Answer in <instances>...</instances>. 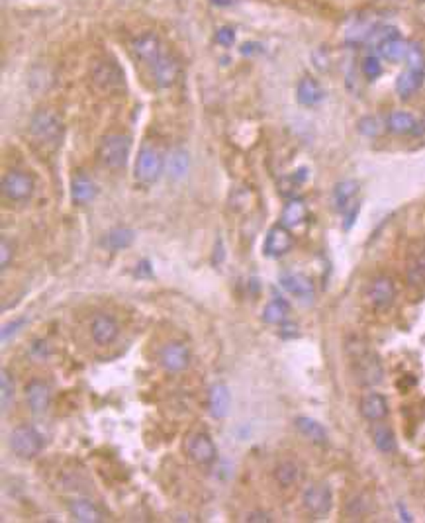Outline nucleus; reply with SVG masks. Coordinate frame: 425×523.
Listing matches in <instances>:
<instances>
[{"label":"nucleus","instance_id":"f257e3e1","mask_svg":"<svg viewBox=\"0 0 425 523\" xmlns=\"http://www.w3.org/2000/svg\"><path fill=\"white\" fill-rule=\"evenodd\" d=\"M347 353L353 363V374L356 382L363 386H376L382 382L384 367L378 355L370 351L367 343L356 339L355 343L347 345Z\"/></svg>","mask_w":425,"mask_h":523},{"label":"nucleus","instance_id":"f03ea898","mask_svg":"<svg viewBox=\"0 0 425 523\" xmlns=\"http://www.w3.org/2000/svg\"><path fill=\"white\" fill-rule=\"evenodd\" d=\"M130 151H132V139L123 134H108L98 143L96 157H98L100 165L116 171L125 165Z\"/></svg>","mask_w":425,"mask_h":523},{"label":"nucleus","instance_id":"7ed1b4c3","mask_svg":"<svg viewBox=\"0 0 425 523\" xmlns=\"http://www.w3.org/2000/svg\"><path fill=\"white\" fill-rule=\"evenodd\" d=\"M63 134L61 120L51 110H40L32 116L29 122V136L41 145H59V139Z\"/></svg>","mask_w":425,"mask_h":523},{"label":"nucleus","instance_id":"20e7f679","mask_svg":"<svg viewBox=\"0 0 425 523\" xmlns=\"http://www.w3.org/2000/svg\"><path fill=\"white\" fill-rule=\"evenodd\" d=\"M10 449L20 459H34L43 449V437L34 426H18L10 433Z\"/></svg>","mask_w":425,"mask_h":523},{"label":"nucleus","instance_id":"39448f33","mask_svg":"<svg viewBox=\"0 0 425 523\" xmlns=\"http://www.w3.org/2000/svg\"><path fill=\"white\" fill-rule=\"evenodd\" d=\"M34 179L32 175H27L24 171H10L2 177L0 182V191L2 196L10 202H26L34 194Z\"/></svg>","mask_w":425,"mask_h":523},{"label":"nucleus","instance_id":"423d86ee","mask_svg":"<svg viewBox=\"0 0 425 523\" xmlns=\"http://www.w3.org/2000/svg\"><path fill=\"white\" fill-rule=\"evenodd\" d=\"M93 83L104 90V93H116L123 86V71L120 69V65L112 59H100L96 61L95 67L90 71Z\"/></svg>","mask_w":425,"mask_h":523},{"label":"nucleus","instance_id":"0eeeda50","mask_svg":"<svg viewBox=\"0 0 425 523\" xmlns=\"http://www.w3.org/2000/svg\"><path fill=\"white\" fill-rule=\"evenodd\" d=\"M302 504L306 511L314 518H324L331 511L333 506V494L331 488L324 482H315L312 486H308L302 494Z\"/></svg>","mask_w":425,"mask_h":523},{"label":"nucleus","instance_id":"6e6552de","mask_svg":"<svg viewBox=\"0 0 425 523\" xmlns=\"http://www.w3.org/2000/svg\"><path fill=\"white\" fill-rule=\"evenodd\" d=\"M165 169V157L163 153L159 151L157 147H143L139 155H137V163H136V177L141 182H155L159 180V177L163 175Z\"/></svg>","mask_w":425,"mask_h":523},{"label":"nucleus","instance_id":"1a4fd4ad","mask_svg":"<svg viewBox=\"0 0 425 523\" xmlns=\"http://www.w3.org/2000/svg\"><path fill=\"white\" fill-rule=\"evenodd\" d=\"M365 298L370 304V308L374 310H386L390 308L394 300H396V284L390 276L380 275L370 280V284L367 287Z\"/></svg>","mask_w":425,"mask_h":523},{"label":"nucleus","instance_id":"9d476101","mask_svg":"<svg viewBox=\"0 0 425 523\" xmlns=\"http://www.w3.org/2000/svg\"><path fill=\"white\" fill-rule=\"evenodd\" d=\"M130 49H132V56L145 65H153L165 53L163 42L155 32H143L136 36L130 43Z\"/></svg>","mask_w":425,"mask_h":523},{"label":"nucleus","instance_id":"9b49d317","mask_svg":"<svg viewBox=\"0 0 425 523\" xmlns=\"http://www.w3.org/2000/svg\"><path fill=\"white\" fill-rule=\"evenodd\" d=\"M380 26L378 18L369 12H361V14L351 16L345 24V40L349 43H363L369 42V38L374 34V29Z\"/></svg>","mask_w":425,"mask_h":523},{"label":"nucleus","instance_id":"f8f14e48","mask_svg":"<svg viewBox=\"0 0 425 523\" xmlns=\"http://www.w3.org/2000/svg\"><path fill=\"white\" fill-rule=\"evenodd\" d=\"M161 367L167 372H182L191 365V349L182 341H171L159 353Z\"/></svg>","mask_w":425,"mask_h":523},{"label":"nucleus","instance_id":"ddd939ff","mask_svg":"<svg viewBox=\"0 0 425 523\" xmlns=\"http://www.w3.org/2000/svg\"><path fill=\"white\" fill-rule=\"evenodd\" d=\"M294 245V237L290 228L284 223H276L269 230V234L265 237V255L267 257H282Z\"/></svg>","mask_w":425,"mask_h":523},{"label":"nucleus","instance_id":"4468645a","mask_svg":"<svg viewBox=\"0 0 425 523\" xmlns=\"http://www.w3.org/2000/svg\"><path fill=\"white\" fill-rule=\"evenodd\" d=\"M186 453L196 465H210L216 459V445L208 433L198 431L186 441Z\"/></svg>","mask_w":425,"mask_h":523},{"label":"nucleus","instance_id":"2eb2a0df","mask_svg":"<svg viewBox=\"0 0 425 523\" xmlns=\"http://www.w3.org/2000/svg\"><path fill=\"white\" fill-rule=\"evenodd\" d=\"M280 287L300 302L308 304L314 300V282H312V278H308L302 273H284L280 276Z\"/></svg>","mask_w":425,"mask_h":523},{"label":"nucleus","instance_id":"dca6fc26","mask_svg":"<svg viewBox=\"0 0 425 523\" xmlns=\"http://www.w3.org/2000/svg\"><path fill=\"white\" fill-rule=\"evenodd\" d=\"M151 71H153V79L155 83L159 84L161 88H169L178 81V75H180V65H178L177 57H173L171 53L165 51L163 56L159 57L153 65H151Z\"/></svg>","mask_w":425,"mask_h":523},{"label":"nucleus","instance_id":"f3484780","mask_svg":"<svg viewBox=\"0 0 425 523\" xmlns=\"http://www.w3.org/2000/svg\"><path fill=\"white\" fill-rule=\"evenodd\" d=\"M90 335L95 339L96 345L100 347H106V345L114 343L120 335V326L118 321L114 319L108 314H96L93 317V324H90Z\"/></svg>","mask_w":425,"mask_h":523},{"label":"nucleus","instance_id":"a211bd4d","mask_svg":"<svg viewBox=\"0 0 425 523\" xmlns=\"http://www.w3.org/2000/svg\"><path fill=\"white\" fill-rule=\"evenodd\" d=\"M359 412L367 419V422H382L388 415V400L384 398L378 392H369L361 398L359 404Z\"/></svg>","mask_w":425,"mask_h":523},{"label":"nucleus","instance_id":"6ab92c4d","mask_svg":"<svg viewBox=\"0 0 425 523\" xmlns=\"http://www.w3.org/2000/svg\"><path fill=\"white\" fill-rule=\"evenodd\" d=\"M26 402L29 406V410L34 413H43L47 412L49 404H51V390L49 386L41 380H32L29 385L26 386Z\"/></svg>","mask_w":425,"mask_h":523},{"label":"nucleus","instance_id":"aec40b11","mask_svg":"<svg viewBox=\"0 0 425 523\" xmlns=\"http://www.w3.org/2000/svg\"><path fill=\"white\" fill-rule=\"evenodd\" d=\"M230 404H232V398H230L228 386L218 382V385H214L210 388V394H208V410L212 413V417H216V419L226 417L228 412H230Z\"/></svg>","mask_w":425,"mask_h":523},{"label":"nucleus","instance_id":"412c9836","mask_svg":"<svg viewBox=\"0 0 425 523\" xmlns=\"http://www.w3.org/2000/svg\"><path fill=\"white\" fill-rule=\"evenodd\" d=\"M296 98L304 106H317L326 98V90H324V86L317 83L315 79L304 77V79H300L298 86H296Z\"/></svg>","mask_w":425,"mask_h":523},{"label":"nucleus","instance_id":"4be33fe9","mask_svg":"<svg viewBox=\"0 0 425 523\" xmlns=\"http://www.w3.org/2000/svg\"><path fill=\"white\" fill-rule=\"evenodd\" d=\"M386 127L390 132H394L398 136H408V134H417L420 132V122L415 120V116L410 112H392L386 118Z\"/></svg>","mask_w":425,"mask_h":523},{"label":"nucleus","instance_id":"5701e85b","mask_svg":"<svg viewBox=\"0 0 425 523\" xmlns=\"http://www.w3.org/2000/svg\"><path fill=\"white\" fill-rule=\"evenodd\" d=\"M302 478H304V470L296 461H282L274 468V481L282 488H292L300 484Z\"/></svg>","mask_w":425,"mask_h":523},{"label":"nucleus","instance_id":"b1692460","mask_svg":"<svg viewBox=\"0 0 425 523\" xmlns=\"http://www.w3.org/2000/svg\"><path fill=\"white\" fill-rule=\"evenodd\" d=\"M370 433H372V443H374V447H376L380 453L390 454L398 449L396 435H394V431H392V427L390 426H386L382 422H374Z\"/></svg>","mask_w":425,"mask_h":523},{"label":"nucleus","instance_id":"393cba45","mask_svg":"<svg viewBox=\"0 0 425 523\" xmlns=\"http://www.w3.org/2000/svg\"><path fill=\"white\" fill-rule=\"evenodd\" d=\"M356 194H359V182L356 180H341L333 188V204H335V208L339 212H345L347 208H351L355 204Z\"/></svg>","mask_w":425,"mask_h":523},{"label":"nucleus","instance_id":"a878e982","mask_svg":"<svg viewBox=\"0 0 425 523\" xmlns=\"http://www.w3.org/2000/svg\"><path fill=\"white\" fill-rule=\"evenodd\" d=\"M294 426L300 431L302 435L308 441H312L315 445H326L328 443V431L326 427L321 426L319 422H315L312 417H306V415H300L294 419Z\"/></svg>","mask_w":425,"mask_h":523},{"label":"nucleus","instance_id":"bb28decb","mask_svg":"<svg viewBox=\"0 0 425 523\" xmlns=\"http://www.w3.org/2000/svg\"><path fill=\"white\" fill-rule=\"evenodd\" d=\"M408 45L410 43L404 42L400 38V34L388 38L386 42H382L376 49H378V56L386 59V61H392V63H398V61H404L406 59V53H408Z\"/></svg>","mask_w":425,"mask_h":523},{"label":"nucleus","instance_id":"cd10ccee","mask_svg":"<svg viewBox=\"0 0 425 523\" xmlns=\"http://www.w3.org/2000/svg\"><path fill=\"white\" fill-rule=\"evenodd\" d=\"M422 83H424V73L406 67V71H402L398 77L396 93L400 95V98H410L411 95H415L420 90Z\"/></svg>","mask_w":425,"mask_h":523},{"label":"nucleus","instance_id":"c85d7f7f","mask_svg":"<svg viewBox=\"0 0 425 523\" xmlns=\"http://www.w3.org/2000/svg\"><path fill=\"white\" fill-rule=\"evenodd\" d=\"M306 220H308V206H306V202L300 200V198H292L284 206V210H282L280 223H284L287 228H298Z\"/></svg>","mask_w":425,"mask_h":523},{"label":"nucleus","instance_id":"c756f323","mask_svg":"<svg viewBox=\"0 0 425 523\" xmlns=\"http://www.w3.org/2000/svg\"><path fill=\"white\" fill-rule=\"evenodd\" d=\"M71 513L77 522L81 523H98L104 522V513L96 508L93 502L88 500H75L71 504Z\"/></svg>","mask_w":425,"mask_h":523},{"label":"nucleus","instance_id":"7c9ffc66","mask_svg":"<svg viewBox=\"0 0 425 523\" xmlns=\"http://www.w3.org/2000/svg\"><path fill=\"white\" fill-rule=\"evenodd\" d=\"M288 316H290V304L287 300H282V298H274L263 310V319L271 326L287 324Z\"/></svg>","mask_w":425,"mask_h":523},{"label":"nucleus","instance_id":"2f4dec72","mask_svg":"<svg viewBox=\"0 0 425 523\" xmlns=\"http://www.w3.org/2000/svg\"><path fill=\"white\" fill-rule=\"evenodd\" d=\"M96 196V184L86 177H77L71 186V198L75 204H86Z\"/></svg>","mask_w":425,"mask_h":523},{"label":"nucleus","instance_id":"473e14b6","mask_svg":"<svg viewBox=\"0 0 425 523\" xmlns=\"http://www.w3.org/2000/svg\"><path fill=\"white\" fill-rule=\"evenodd\" d=\"M14 394H16V385H14L12 374L8 372V369H2L0 371V406H2V413L10 410Z\"/></svg>","mask_w":425,"mask_h":523},{"label":"nucleus","instance_id":"72a5a7b5","mask_svg":"<svg viewBox=\"0 0 425 523\" xmlns=\"http://www.w3.org/2000/svg\"><path fill=\"white\" fill-rule=\"evenodd\" d=\"M134 239H136L134 230H130V228H116V230H112V232L106 235L104 243H106L112 251H120V249L130 247V245L134 243Z\"/></svg>","mask_w":425,"mask_h":523},{"label":"nucleus","instance_id":"f704fd0d","mask_svg":"<svg viewBox=\"0 0 425 523\" xmlns=\"http://www.w3.org/2000/svg\"><path fill=\"white\" fill-rule=\"evenodd\" d=\"M406 275H408V280H410L413 287L425 284V247L417 255L411 257Z\"/></svg>","mask_w":425,"mask_h":523},{"label":"nucleus","instance_id":"c9c22d12","mask_svg":"<svg viewBox=\"0 0 425 523\" xmlns=\"http://www.w3.org/2000/svg\"><path fill=\"white\" fill-rule=\"evenodd\" d=\"M306 179H308V171L298 169V171H294V173H290V175L278 180V191L284 196H290V194H294V191L300 188L302 184L306 182Z\"/></svg>","mask_w":425,"mask_h":523},{"label":"nucleus","instance_id":"e433bc0d","mask_svg":"<svg viewBox=\"0 0 425 523\" xmlns=\"http://www.w3.org/2000/svg\"><path fill=\"white\" fill-rule=\"evenodd\" d=\"M406 67L413 71L425 73V53L424 47L420 43H410L408 45V53H406Z\"/></svg>","mask_w":425,"mask_h":523},{"label":"nucleus","instance_id":"4c0bfd02","mask_svg":"<svg viewBox=\"0 0 425 523\" xmlns=\"http://www.w3.org/2000/svg\"><path fill=\"white\" fill-rule=\"evenodd\" d=\"M380 56H367L363 59V65H361V71L363 75L369 79V81H374L382 75V63H380Z\"/></svg>","mask_w":425,"mask_h":523},{"label":"nucleus","instance_id":"58836bf2","mask_svg":"<svg viewBox=\"0 0 425 523\" xmlns=\"http://www.w3.org/2000/svg\"><path fill=\"white\" fill-rule=\"evenodd\" d=\"M186 169H189V159H186V155L182 151H173L171 153V157H169V173L178 179V177H182L184 173H186Z\"/></svg>","mask_w":425,"mask_h":523},{"label":"nucleus","instance_id":"ea45409f","mask_svg":"<svg viewBox=\"0 0 425 523\" xmlns=\"http://www.w3.org/2000/svg\"><path fill=\"white\" fill-rule=\"evenodd\" d=\"M359 132L367 138H376L382 132V122L376 116H365L359 120Z\"/></svg>","mask_w":425,"mask_h":523},{"label":"nucleus","instance_id":"a19ab883","mask_svg":"<svg viewBox=\"0 0 425 523\" xmlns=\"http://www.w3.org/2000/svg\"><path fill=\"white\" fill-rule=\"evenodd\" d=\"M367 513H369V502L363 496H355L347 502V515L351 520H361Z\"/></svg>","mask_w":425,"mask_h":523},{"label":"nucleus","instance_id":"79ce46f5","mask_svg":"<svg viewBox=\"0 0 425 523\" xmlns=\"http://www.w3.org/2000/svg\"><path fill=\"white\" fill-rule=\"evenodd\" d=\"M249 200H251V191H247V188H237L230 198V202H232V206L235 210H247Z\"/></svg>","mask_w":425,"mask_h":523},{"label":"nucleus","instance_id":"37998d69","mask_svg":"<svg viewBox=\"0 0 425 523\" xmlns=\"http://www.w3.org/2000/svg\"><path fill=\"white\" fill-rule=\"evenodd\" d=\"M12 257H14L12 245L8 243V239H6V237H2V241H0V269H2V271H6V269H8V265L12 263Z\"/></svg>","mask_w":425,"mask_h":523},{"label":"nucleus","instance_id":"c03bdc74","mask_svg":"<svg viewBox=\"0 0 425 523\" xmlns=\"http://www.w3.org/2000/svg\"><path fill=\"white\" fill-rule=\"evenodd\" d=\"M235 42V32L232 28H219L216 32V43L218 45H232Z\"/></svg>","mask_w":425,"mask_h":523},{"label":"nucleus","instance_id":"a18cd8bd","mask_svg":"<svg viewBox=\"0 0 425 523\" xmlns=\"http://www.w3.org/2000/svg\"><path fill=\"white\" fill-rule=\"evenodd\" d=\"M24 324H26V319H16L12 324H6V326L2 328V341H8L10 333H16Z\"/></svg>","mask_w":425,"mask_h":523},{"label":"nucleus","instance_id":"49530a36","mask_svg":"<svg viewBox=\"0 0 425 523\" xmlns=\"http://www.w3.org/2000/svg\"><path fill=\"white\" fill-rule=\"evenodd\" d=\"M343 214H345V223H343V228H345V230H351V226L355 223L356 214H359V204L355 202L351 208H347Z\"/></svg>","mask_w":425,"mask_h":523},{"label":"nucleus","instance_id":"de8ad7c7","mask_svg":"<svg viewBox=\"0 0 425 523\" xmlns=\"http://www.w3.org/2000/svg\"><path fill=\"white\" fill-rule=\"evenodd\" d=\"M249 523H269L271 522V518L265 513V511H251L249 515L245 518Z\"/></svg>","mask_w":425,"mask_h":523},{"label":"nucleus","instance_id":"09e8293b","mask_svg":"<svg viewBox=\"0 0 425 523\" xmlns=\"http://www.w3.org/2000/svg\"><path fill=\"white\" fill-rule=\"evenodd\" d=\"M136 276H151V265L147 261H141L137 265Z\"/></svg>","mask_w":425,"mask_h":523},{"label":"nucleus","instance_id":"8fccbe9b","mask_svg":"<svg viewBox=\"0 0 425 523\" xmlns=\"http://www.w3.org/2000/svg\"><path fill=\"white\" fill-rule=\"evenodd\" d=\"M374 2H392V0H374Z\"/></svg>","mask_w":425,"mask_h":523}]
</instances>
